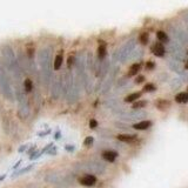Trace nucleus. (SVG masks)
Returning a JSON list of instances; mask_svg holds the SVG:
<instances>
[{"label":"nucleus","instance_id":"nucleus-1","mask_svg":"<svg viewBox=\"0 0 188 188\" xmlns=\"http://www.w3.org/2000/svg\"><path fill=\"white\" fill-rule=\"evenodd\" d=\"M38 58H39V64L41 66V72L44 74V79L48 80L49 76V60H51V49L44 47L41 48L38 53Z\"/></svg>","mask_w":188,"mask_h":188},{"label":"nucleus","instance_id":"nucleus-2","mask_svg":"<svg viewBox=\"0 0 188 188\" xmlns=\"http://www.w3.org/2000/svg\"><path fill=\"white\" fill-rule=\"evenodd\" d=\"M0 91H1L2 95L6 98L7 100L13 101V91H12L10 81H8L7 76L5 75V73H4V71H0Z\"/></svg>","mask_w":188,"mask_h":188},{"label":"nucleus","instance_id":"nucleus-3","mask_svg":"<svg viewBox=\"0 0 188 188\" xmlns=\"http://www.w3.org/2000/svg\"><path fill=\"white\" fill-rule=\"evenodd\" d=\"M0 51H1V54H2V58H4V61H5L6 66L11 69L12 65L17 61L13 48L10 46L8 44H4V45H1V47H0Z\"/></svg>","mask_w":188,"mask_h":188},{"label":"nucleus","instance_id":"nucleus-4","mask_svg":"<svg viewBox=\"0 0 188 188\" xmlns=\"http://www.w3.org/2000/svg\"><path fill=\"white\" fill-rule=\"evenodd\" d=\"M18 96V101H19V107H18V115L20 119H26L28 114H29V107H28V104H27L26 96L25 94L21 93V92H18L17 94Z\"/></svg>","mask_w":188,"mask_h":188},{"label":"nucleus","instance_id":"nucleus-5","mask_svg":"<svg viewBox=\"0 0 188 188\" xmlns=\"http://www.w3.org/2000/svg\"><path fill=\"white\" fill-rule=\"evenodd\" d=\"M96 181H98V179L93 174H85L81 178H79V183L81 186H85V187H93L96 183Z\"/></svg>","mask_w":188,"mask_h":188},{"label":"nucleus","instance_id":"nucleus-6","mask_svg":"<svg viewBox=\"0 0 188 188\" xmlns=\"http://www.w3.org/2000/svg\"><path fill=\"white\" fill-rule=\"evenodd\" d=\"M151 49H152V53L154 54L155 57H158V58H162L165 55V53H166V48L163 46V44L160 42V41L154 42Z\"/></svg>","mask_w":188,"mask_h":188},{"label":"nucleus","instance_id":"nucleus-7","mask_svg":"<svg viewBox=\"0 0 188 188\" xmlns=\"http://www.w3.org/2000/svg\"><path fill=\"white\" fill-rule=\"evenodd\" d=\"M118 155L119 153L116 152V151H112V149H106V151H104L102 152V159L105 160V161L107 162H114L116 160V158H118Z\"/></svg>","mask_w":188,"mask_h":188},{"label":"nucleus","instance_id":"nucleus-8","mask_svg":"<svg viewBox=\"0 0 188 188\" xmlns=\"http://www.w3.org/2000/svg\"><path fill=\"white\" fill-rule=\"evenodd\" d=\"M152 125H153V122L151 120H142L134 123L132 127L134 128V129H136V131H146L149 127H152Z\"/></svg>","mask_w":188,"mask_h":188},{"label":"nucleus","instance_id":"nucleus-9","mask_svg":"<svg viewBox=\"0 0 188 188\" xmlns=\"http://www.w3.org/2000/svg\"><path fill=\"white\" fill-rule=\"evenodd\" d=\"M116 140L123 142V143H132L136 140V135L135 134H118L116 135Z\"/></svg>","mask_w":188,"mask_h":188},{"label":"nucleus","instance_id":"nucleus-10","mask_svg":"<svg viewBox=\"0 0 188 188\" xmlns=\"http://www.w3.org/2000/svg\"><path fill=\"white\" fill-rule=\"evenodd\" d=\"M96 54H98V58H99L100 60H102V59L106 58V55H107V45H106L105 42H101L100 45L98 46Z\"/></svg>","mask_w":188,"mask_h":188},{"label":"nucleus","instance_id":"nucleus-11","mask_svg":"<svg viewBox=\"0 0 188 188\" xmlns=\"http://www.w3.org/2000/svg\"><path fill=\"white\" fill-rule=\"evenodd\" d=\"M34 167L33 163H31V165H28L26 167L21 168V169H17V170H14L12 175H11V178H18V176H20V175L25 174V173H28L29 170H32V168Z\"/></svg>","mask_w":188,"mask_h":188},{"label":"nucleus","instance_id":"nucleus-12","mask_svg":"<svg viewBox=\"0 0 188 188\" xmlns=\"http://www.w3.org/2000/svg\"><path fill=\"white\" fill-rule=\"evenodd\" d=\"M62 61H64V54H62V52H60L59 54H57L55 58H54L53 67L55 71H59L61 68V66H62Z\"/></svg>","mask_w":188,"mask_h":188},{"label":"nucleus","instance_id":"nucleus-13","mask_svg":"<svg viewBox=\"0 0 188 188\" xmlns=\"http://www.w3.org/2000/svg\"><path fill=\"white\" fill-rule=\"evenodd\" d=\"M155 106L159 109H161V111H165V109H167L170 106V101L166 100V99H158L155 101Z\"/></svg>","mask_w":188,"mask_h":188},{"label":"nucleus","instance_id":"nucleus-14","mask_svg":"<svg viewBox=\"0 0 188 188\" xmlns=\"http://www.w3.org/2000/svg\"><path fill=\"white\" fill-rule=\"evenodd\" d=\"M141 67H142V64H140V62L133 64V65L129 67V69H128L127 76H134L135 74H138V72L141 69Z\"/></svg>","mask_w":188,"mask_h":188},{"label":"nucleus","instance_id":"nucleus-15","mask_svg":"<svg viewBox=\"0 0 188 188\" xmlns=\"http://www.w3.org/2000/svg\"><path fill=\"white\" fill-rule=\"evenodd\" d=\"M156 39L162 44H168L169 42V37L165 31H158L156 32Z\"/></svg>","mask_w":188,"mask_h":188},{"label":"nucleus","instance_id":"nucleus-16","mask_svg":"<svg viewBox=\"0 0 188 188\" xmlns=\"http://www.w3.org/2000/svg\"><path fill=\"white\" fill-rule=\"evenodd\" d=\"M141 95H142V92H134V93H131L129 95H127V96L125 98V102L132 104V102H134V101L138 100Z\"/></svg>","mask_w":188,"mask_h":188},{"label":"nucleus","instance_id":"nucleus-17","mask_svg":"<svg viewBox=\"0 0 188 188\" xmlns=\"http://www.w3.org/2000/svg\"><path fill=\"white\" fill-rule=\"evenodd\" d=\"M175 101L178 104H186L188 102V92H181L175 95Z\"/></svg>","mask_w":188,"mask_h":188},{"label":"nucleus","instance_id":"nucleus-18","mask_svg":"<svg viewBox=\"0 0 188 188\" xmlns=\"http://www.w3.org/2000/svg\"><path fill=\"white\" fill-rule=\"evenodd\" d=\"M33 81L31 78H26L25 80H24V91H25V93H31L32 91H33Z\"/></svg>","mask_w":188,"mask_h":188},{"label":"nucleus","instance_id":"nucleus-19","mask_svg":"<svg viewBox=\"0 0 188 188\" xmlns=\"http://www.w3.org/2000/svg\"><path fill=\"white\" fill-rule=\"evenodd\" d=\"M139 41H140V44H142V45H147L148 42H149V34H148V32H142V33H140V35H139Z\"/></svg>","mask_w":188,"mask_h":188},{"label":"nucleus","instance_id":"nucleus-20","mask_svg":"<svg viewBox=\"0 0 188 188\" xmlns=\"http://www.w3.org/2000/svg\"><path fill=\"white\" fill-rule=\"evenodd\" d=\"M147 104H148V101H147V100L134 101V102H133V106H132V108H133V109H139V108L145 107V106H146Z\"/></svg>","mask_w":188,"mask_h":188},{"label":"nucleus","instance_id":"nucleus-21","mask_svg":"<svg viewBox=\"0 0 188 188\" xmlns=\"http://www.w3.org/2000/svg\"><path fill=\"white\" fill-rule=\"evenodd\" d=\"M155 89H156V86H155L154 84H146L143 86V88H142V92L148 93V92H154Z\"/></svg>","mask_w":188,"mask_h":188},{"label":"nucleus","instance_id":"nucleus-22","mask_svg":"<svg viewBox=\"0 0 188 188\" xmlns=\"http://www.w3.org/2000/svg\"><path fill=\"white\" fill-rule=\"evenodd\" d=\"M94 143V138L93 136H87V138H85V140H84V146L85 147H91L92 145Z\"/></svg>","mask_w":188,"mask_h":188},{"label":"nucleus","instance_id":"nucleus-23","mask_svg":"<svg viewBox=\"0 0 188 188\" xmlns=\"http://www.w3.org/2000/svg\"><path fill=\"white\" fill-rule=\"evenodd\" d=\"M145 68H146L147 71H153L155 68V62L154 61H147L146 65H145Z\"/></svg>","mask_w":188,"mask_h":188},{"label":"nucleus","instance_id":"nucleus-24","mask_svg":"<svg viewBox=\"0 0 188 188\" xmlns=\"http://www.w3.org/2000/svg\"><path fill=\"white\" fill-rule=\"evenodd\" d=\"M145 80H146L145 75H138V76L134 79V84H135V85H140V84H142Z\"/></svg>","mask_w":188,"mask_h":188},{"label":"nucleus","instance_id":"nucleus-25","mask_svg":"<svg viewBox=\"0 0 188 188\" xmlns=\"http://www.w3.org/2000/svg\"><path fill=\"white\" fill-rule=\"evenodd\" d=\"M75 62V57L74 55H69L67 59V67L71 68L72 66H73V64Z\"/></svg>","mask_w":188,"mask_h":188},{"label":"nucleus","instance_id":"nucleus-26","mask_svg":"<svg viewBox=\"0 0 188 188\" xmlns=\"http://www.w3.org/2000/svg\"><path fill=\"white\" fill-rule=\"evenodd\" d=\"M52 146H54L53 142H49L48 145H46V146H45V147H44V148H42V149L40 151V155H42V154H45V153H47V151H48L49 148L52 147Z\"/></svg>","mask_w":188,"mask_h":188},{"label":"nucleus","instance_id":"nucleus-27","mask_svg":"<svg viewBox=\"0 0 188 188\" xmlns=\"http://www.w3.org/2000/svg\"><path fill=\"white\" fill-rule=\"evenodd\" d=\"M96 127H98V121L95 120V119H91L89 120V128L91 129H95Z\"/></svg>","mask_w":188,"mask_h":188},{"label":"nucleus","instance_id":"nucleus-28","mask_svg":"<svg viewBox=\"0 0 188 188\" xmlns=\"http://www.w3.org/2000/svg\"><path fill=\"white\" fill-rule=\"evenodd\" d=\"M52 133V131L51 129H46V131H41L38 133V136H40V138H44V136H46V135L51 134Z\"/></svg>","mask_w":188,"mask_h":188},{"label":"nucleus","instance_id":"nucleus-29","mask_svg":"<svg viewBox=\"0 0 188 188\" xmlns=\"http://www.w3.org/2000/svg\"><path fill=\"white\" fill-rule=\"evenodd\" d=\"M57 151H58V149H57V147H55V146H52V147H51L49 149H48V151H47L46 154H48V155H55V154H57Z\"/></svg>","mask_w":188,"mask_h":188},{"label":"nucleus","instance_id":"nucleus-30","mask_svg":"<svg viewBox=\"0 0 188 188\" xmlns=\"http://www.w3.org/2000/svg\"><path fill=\"white\" fill-rule=\"evenodd\" d=\"M65 151L69 152V153H73L74 151H75V146H73V145H66L65 146Z\"/></svg>","mask_w":188,"mask_h":188},{"label":"nucleus","instance_id":"nucleus-31","mask_svg":"<svg viewBox=\"0 0 188 188\" xmlns=\"http://www.w3.org/2000/svg\"><path fill=\"white\" fill-rule=\"evenodd\" d=\"M37 152V146L34 145V146H32L31 148H27V151H26V153L28 155H32L33 153H35Z\"/></svg>","mask_w":188,"mask_h":188},{"label":"nucleus","instance_id":"nucleus-32","mask_svg":"<svg viewBox=\"0 0 188 188\" xmlns=\"http://www.w3.org/2000/svg\"><path fill=\"white\" fill-rule=\"evenodd\" d=\"M61 136H62V135H61V131L60 129H58V131L54 133V140H60Z\"/></svg>","mask_w":188,"mask_h":188},{"label":"nucleus","instance_id":"nucleus-33","mask_svg":"<svg viewBox=\"0 0 188 188\" xmlns=\"http://www.w3.org/2000/svg\"><path fill=\"white\" fill-rule=\"evenodd\" d=\"M27 148H28V145H22V146L19 147L18 152H19V153H24V152H26L27 151Z\"/></svg>","mask_w":188,"mask_h":188},{"label":"nucleus","instance_id":"nucleus-34","mask_svg":"<svg viewBox=\"0 0 188 188\" xmlns=\"http://www.w3.org/2000/svg\"><path fill=\"white\" fill-rule=\"evenodd\" d=\"M21 162H22V160H19V161H18L17 163H15V165H14V166H13V170H17V169L19 168V166L21 165Z\"/></svg>","mask_w":188,"mask_h":188},{"label":"nucleus","instance_id":"nucleus-35","mask_svg":"<svg viewBox=\"0 0 188 188\" xmlns=\"http://www.w3.org/2000/svg\"><path fill=\"white\" fill-rule=\"evenodd\" d=\"M6 179V174H2V175H0V182L1 181H4Z\"/></svg>","mask_w":188,"mask_h":188},{"label":"nucleus","instance_id":"nucleus-36","mask_svg":"<svg viewBox=\"0 0 188 188\" xmlns=\"http://www.w3.org/2000/svg\"><path fill=\"white\" fill-rule=\"evenodd\" d=\"M186 68H187V69H188V62H187V64H186Z\"/></svg>","mask_w":188,"mask_h":188}]
</instances>
